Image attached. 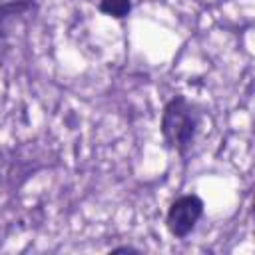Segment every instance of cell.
Listing matches in <instances>:
<instances>
[{
	"instance_id": "cell-1",
	"label": "cell",
	"mask_w": 255,
	"mask_h": 255,
	"mask_svg": "<svg viewBox=\"0 0 255 255\" xmlns=\"http://www.w3.org/2000/svg\"><path fill=\"white\" fill-rule=\"evenodd\" d=\"M201 124V112L183 94L169 98L163 106L159 129L165 145L179 155H187Z\"/></svg>"
},
{
	"instance_id": "cell-2",
	"label": "cell",
	"mask_w": 255,
	"mask_h": 255,
	"mask_svg": "<svg viewBox=\"0 0 255 255\" xmlns=\"http://www.w3.org/2000/svg\"><path fill=\"white\" fill-rule=\"evenodd\" d=\"M203 211H205V203L199 195H195V193L179 195L177 199L171 201V205L167 209L165 227L173 237L185 239L195 229L199 219L203 217Z\"/></svg>"
},
{
	"instance_id": "cell-3",
	"label": "cell",
	"mask_w": 255,
	"mask_h": 255,
	"mask_svg": "<svg viewBox=\"0 0 255 255\" xmlns=\"http://www.w3.org/2000/svg\"><path fill=\"white\" fill-rule=\"evenodd\" d=\"M36 0H4L0 2V42H4L14 26H18L22 20H26L30 14L34 16L38 12Z\"/></svg>"
},
{
	"instance_id": "cell-4",
	"label": "cell",
	"mask_w": 255,
	"mask_h": 255,
	"mask_svg": "<svg viewBox=\"0 0 255 255\" xmlns=\"http://www.w3.org/2000/svg\"><path fill=\"white\" fill-rule=\"evenodd\" d=\"M98 10H100L102 14H106V16L124 20V18H128L129 12H131V0H100Z\"/></svg>"
},
{
	"instance_id": "cell-5",
	"label": "cell",
	"mask_w": 255,
	"mask_h": 255,
	"mask_svg": "<svg viewBox=\"0 0 255 255\" xmlns=\"http://www.w3.org/2000/svg\"><path fill=\"white\" fill-rule=\"evenodd\" d=\"M108 253L110 255H118V253H141V249L131 247V245H118V247H112Z\"/></svg>"
}]
</instances>
